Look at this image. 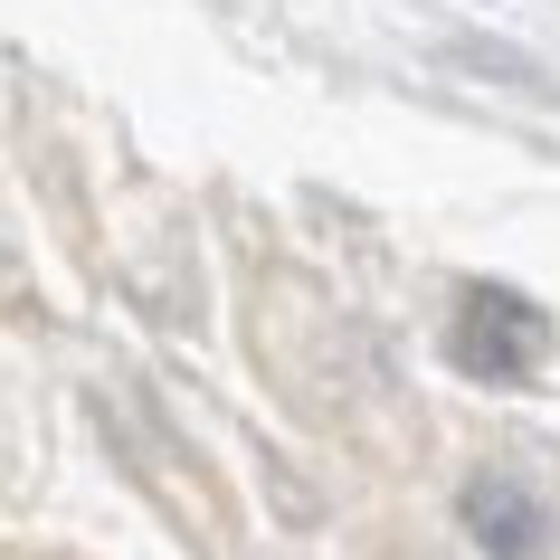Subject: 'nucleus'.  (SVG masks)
I'll use <instances>...</instances> for the list:
<instances>
[{
	"instance_id": "f257e3e1",
	"label": "nucleus",
	"mask_w": 560,
	"mask_h": 560,
	"mask_svg": "<svg viewBox=\"0 0 560 560\" xmlns=\"http://www.w3.org/2000/svg\"><path fill=\"white\" fill-rule=\"evenodd\" d=\"M456 523H466V541L485 560H551L560 503H551V485L532 466H475L466 494H456Z\"/></svg>"
},
{
	"instance_id": "f03ea898",
	"label": "nucleus",
	"mask_w": 560,
	"mask_h": 560,
	"mask_svg": "<svg viewBox=\"0 0 560 560\" xmlns=\"http://www.w3.org/2000/svg\"><path fill=\"white\" fill-rule=\"evenodd\" d=\"M446 352H456L466 381L513 389V381H532V371L551 361V314L523 304V295H503V285H475L466 314H456V332H446Z\"/></svg>"
}]
</instances>
